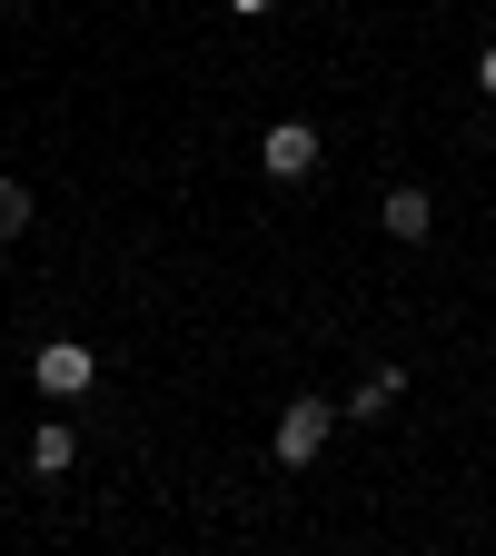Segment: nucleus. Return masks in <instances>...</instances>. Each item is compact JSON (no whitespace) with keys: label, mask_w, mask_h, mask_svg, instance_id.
I'll return each instance as SVG.
<instances>
[{"label":"nucleus","mask_w":496,"mask_h":556,"mask_svg":"<svg viewBox=\"0 0 496 556\" xmlns=\"http://www.w3.org/2000/svg\"><path fill=\"white\" fill-rule=\"evenodd\" d=\"M318 160H328V139H318L308 119H278V129L258 139V169H268L278 189H298V179H318Z\"/></svg>","instance_id":"1"},{"label":"nucleus","mask_w":496,"mask_h":556,"mask_svg":"<svg viewBox=\"0 0 496 556\" xmlns=\"http://www.w3.org/2000/svg\"><path fill=\"white\" fill-rule=\"evenodd\" d=\"M328 428H338V397H289V407H278V467H308L318 447H328Z\"/></svg>","instance_id":"2"},{"label":"nucleus","mask_w":496,"mask_h":556,"mask_svg":"<svg viewBox=\"0 0 496 556\" xmlns=\"http://www.w3.org/2000/svg\"><path fill=\"white\" fill-rule=\"evenodd\" d=\"M30 378H40V397H90L100 388V358H90L80 338H50L40 358H30Z\"/></svg>","instance_id":"3"},{"label":"nucleus","mask_w":496,"mask_h":556,"mask_svg":"<svg viewBox=\"0 0 496 556\" xmlns=\"http://www.w3.org/2000/svg\"><path fill=\"white\" fill-rule=\"evenodd\" d=\"M378 219H387L397 239H428V229H437V199H428V189H387V208H378Z\"/></svg>","instance_id":"4"},{"label":"nucleus","mask_w":496,"mask_h":556,"mask_svg":"<svg viewBox=\"0 0 496 556\" xmlns=\"http://www.w3.org/2000/svg\"><path fill=\"white\" fill-rule=\"evenodd\" d=\"M69 457H80V438H69L60 417H40V428H30V467L40 477H69Z\"/></svg>","instance_id":"5"},{"label":"nucleus","mask_w":496,"mask_h":556,"mask_svg":"<svg viewBox=\"0 0 496 556\" xmlns=\"http://www.w3.org/2000/svg\"><path fill=\"white\" fill-rule=\"evenodd\" d=\"M397 388H407V378H397V368H378V378H358V397H347L338 417H387V407H397Z\"/></svg>","instance_id":"6"},{"label":"nucleus","mask_w":496,"mask_h":556,"mask_svg":"<svg viewBox=\"0 0 496 556\" xmlns=\"http://www.w3.org/2000/svg\"><path fill=\"white\" fill-rule=\"evenodd\" d=\"M21 229H30V179L0 169V239H21Z\"/></svg>","instance_id":"7"},{"label":"nucleus","mask_w":496,"mask_h":556,"mask_svg":"<svg viewBox=\"0 0 496 556\" xmlns=\"http://www.w3.org/2000/svg\"><path fill=\"white\" fill-rule=\"evenodd\" d=\"M476 90H486V100H496V40H486V50H476Z\"/></svg>","instance_id":"8"},{"label":"nucleus","mask_w":496,"mask_h":556,"mask_svg":"<svg viewBox=\"0 0 496 556\" xmlns=\"http://www.w3.org/2000/svg\"><path fill=\"white\" fill-rule=\"evenodd\" d=\"M229 11H249V21H258V11H278V0H229Z\"/></svg>","instance_id":"9"}]
</instances>
